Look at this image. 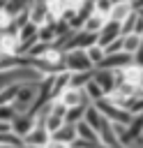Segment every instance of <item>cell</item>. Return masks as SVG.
<instances>
[{
  "label": "cell",
  "mask_w": 143,
  "mask_h": 148,
  "mask_svg": "<svg viewBox=\"0 0 143 148\" xmlns=\"http://www.w3.org/2000/svg\"><path fill=\"white\" fill-rule=\"evenodd\" d=\"M37 95H39V81H28L21 83L16 99L12 102V106L16 109V113H32L35 104H37Z\"/></svg>",
  "instance_id": "obj_1"
},
{
  "label": "cell",
  "mask_w": 143,
  "mask_h": 148,
  "mask_svg": "<svg viewBox=\"0 0 143 148\" xmlns=\"http://www.w3.org/2000/svg\"><path fill=\"white\" fill-rule=\"evenodd\" d=\"M62 65H65V69L72 72V74H74V72H92V69H95V65L90 62L85 49H69V51H65Z\"/></svg>",
  "instance_id": "obj_2"
},
{
  "label": "cell",
  "mask_w": 143,
  "mask_h": 148,
  "mask_svg": "<svg viewBox=\"0 0 143 148\" xmlns=\"http://www.w3.org/2000/svg\"><path fill=\"white\" fill-rule=\"evenodd\" d=\"M55 99H60L67 109H74V106H88V104H92L90 99H88V95H85V90L83 88H67L60 97H55Z\"/></svg>",
  "instance_id": "obj_3"
},
{
  "label": "cell",
  "mask_w": 143,
  "mask_h": 148,
  "mask_svg": "<svg viewBox=\"0 0 143 148\" xmlns=\"http://www.w3.org/2000/svg\"><path fill=\"white\" fill-rule=\"evenodd\" d=\"M92 81H95V83L104 90V95H106V97L115 90V72H113V69L95 67V72H92Z\"/></svg>",
  "instance_id": "obj_4"
},
{
  "label": "cell",
  "mask_w": 143,
  "mask_h": 148,
  "mask_svg": "<svg viewBox=\"0 0 143 148\" xmlns=\"http://www.w3.org/2000/svg\"><path fill=\"white\" fill-rule=\"evenodd\" d=\"M28 14H30V21L35 25H44V23H53L51 14H48V2L46 0H32L30 7H28Z\"/></svg>",
  "instance_id": "obj_5"
},
{
  "label": "cell",
  "mask_w": 143,
  "mask_h": 148,
  "mask_svg": "<svg viewBox=\"0 0 143 148\" xmlns=\"http://www.w3.org/2000/svg\"><path fill=\"white\" fill-rule=\"evenodd\" d=\"M118 37H122V28H120L118 21H111V18H108V21L104 23V28L97 32V44L106 49V46H108L111 42H115Z\"/></svg>",
  "instance_id": "obj_6"
},
{
  "label": "cell",
  "mask_w": 143,
  "mask_h": 148,
  "mask_svg": "<svg viewBox=\"0 0 143 148\" xmlns=\"http://www.w3.org/2000/svg\"><path fill=\"white\" fill-rule=\"evenodd\" d=\"M131 62H134V58H131L129 53L120 51V53H106V58H104V62H101L99 67L118 72V69H122V67H127V65H131Z\"/></svg>",
  "instance_id": "obj_7"
},
{
  "label": "cell",
  "mask_w": 143,
  "mask_h": 148,
  "mask_svg": "<svg viewBox=\"0 0 143 148\" xmlns=\"http://www.w3.org/2000/svg\"><path fill=\"white\" fill-rule=\"evenodd\" d=\"M35 123H37V120H35V113H18V116L12 120V125H9V127H12V132H14V134H18V136L23 139V136L35 127Z\"/></svg>",
  "instance_id": "obj_8"
},
{
  "label": "cell",
  "mask_w": 143,
  "mask_h": 148,
  "mask_svg": "<svg viewBox=\"0 0 143 148\" xmlns=\"http://www.w3.org/2000/svg\"><path fill=\"white\" fill-rule=\"evenodd\" d=\"M18 49H21L18 32H2L0 35V53L2 56H18Z\"/></svg>",
  "instance_id": "obj_9"
},
{
  "label": "cell",
  "mask_w": 143,
  "mask_h": 148,
  "mask_svg": "<svg viewBox=\"0 0 143 148\" xmlns=\"http://www.w3.org/2000/svg\"><path fill=\"white\" fill-rule=\"evenodd\" d=\"M76 139H81V141H88V143H95V146H101L97 130H95V127H90L85 120L76 123Z\"/></svg>",
  "instance_id": "obj_10"
},
{
  "label": "cell",
  "mask_w": 143,
  "mask_h": 148,
  "mask_svg": "<svg viewBox=\"0 0 143 148\" xmlns=\"http://www.w3.org/2000/svg\"><path fill=\"white\" fill-rule=\"evenodd\" d=\"M51 139L53 141H60V143H67V146H72L74 141H76V125H72V123H65L58 132H53L51 134Z\"/></svg>",
  "instance_id": "obj_11"
},
{
  "label": "cell",
  "mask_w": 143,
  "mask_h": 148,
  "mask_svg": "<svg viewBox=\"0 0 143 148\" xmlns=\"http://www.w3.org/2000/svg\"><path fill=\"white\" fill-rule=\"evenodd\" d=\"M134 12H136V9H134V5H131V2H115V5H113V9H111V14H108V18H111V21L122 23V21H125V18H129Z\"/></svg>",
  "instance_id": "obj_12"
},
{
  "label": "cell",
  "mask_w": 143,
  "mask_h": 148,
  "mask_svg": "<svg viewBox=\"0 0 143 148\" xmlns=\"http://www.w3.org/2000/svg\"><path fill=\"white\" fill-rule=\"evenodd\" d=\"M97 134H99L101 146H115V143H118V136H115L113 125H111V120H108V118H104V123H101V127L97 130Z\"/></svg>",
  "instance_id": "obj_13"
},
{
  "label": "cell",
  "mask_w": 143,
  "mask_h": 148,
  "mask_svg": "<svg viewBox=\"0 0 143 148\" xmlns=\"http://www.w3.org/2000/svg\"><path fill=\"white\" fill-rule=\"evenodd\" d=\"M108 18L106 16H101V14H97V12H92L88 18H85V23H83V30H88V32H99L101 28H104V23H106Z\"/></svg>",
  "instance_id": "obj_14"
},
{
  "label": "cell",
  "mask_w": 143,
  "mask_h": 148,
  "mask_svg": "<svg viewBox=\"0 0 143 148\" xmlns=\"http://www.w3.org/2000/svg\"><path fill=\"white\" fill-rule=\"evenodd\" d=\"M90 127H95V130H99L101 127V123H104V116H101V111L95 106V104H88L85 106V118H83Z\"/></svg>",
  "instance_id": "obj_15"
},
{
  "label": "cell",
  "mask_w": 143,
  "mask_h": 148,
  "mask_svg": "<svg viewBox=\"0 0 143 148\" xmlns=\"http://www.w3.org/2000/svg\"><path fill=\"white\" fill-rule=\"evenodd\" d=\"M37 39L44 42V44H55V39H58L55 21H53V23H44V25H39V37H37Z\"/></svg>",
  "instance_id": "obj_16"
},
{
  "label": "cell",
  "mask_w": 143,
  "mask_h": 148,
  "mask_svg": "<svg viewBox=\"0 0 143 148\" xmlns=\"http://www.w3.org/2000/svg\"><path fill=\"white\" fill-rule=\"evenodd\" d=\"M141 46H143V42H141L138 35H134V32H131V35H122V51H125V53L134 56Z\"/></svg>",
  "instance_id": "obj_17"
},
{
  "label": "cell",
  "mask_w": 143,
  "mask_h": 148,
  "mask_svg": "<svg viewBox=\"0 0 143 148\" xmlns=\"http://www.w3.org/2000/svg\"><path fill=\"white\" fill-rule=\"evenodd\" d=\"M0 146H9V148H23L25 143H23V139H21L18 134H14V132H12V127H9V130L0 132Z\"/></svg>",
  "instance_id": "obj_18"
},
{
  "label": "cell",
  "mask_w": 143,
  "mask_h": 148,
  "mask_svg": "<svg viewBox=\"0 0 143 148\" xmlns=\"http://www.w3.org/2000/svg\"><path fill=\"white\" fill-rule=\"evenodd\" d=\"M85 53H88V58H90V62H92L95 67H99V65L104 62V58H106V51H104V46H99V44H92L90 49H85Z\"/></svg>",
  "instance_id": "obj_19"
},
{
  "label": "cell",
  "mask_w": 143,
  "mask_h": 148,
  "mask_svg": "<svg viewBox=\"0 0 143 148\" xmlns=\"http://www.w3.org/2000/svg\"><path fill=\"white\" fill-rule=\"evenodd\" d=\"M92 72H95V69H92ZM92 72H74L69 86H72V88H85V86L92 81Z\"/></svg>",
  "instance_id": "obj_20"
},
{
  "label": "cell",
  "mask_w": 143,
  "mask_h": 148,
  "mask_svg": "<svg viewBox=\"0 0 143 148\" xmlns=\"http://www.w3.org/2000/svg\"><path fill=\"white\" fill-rule=\"evenodd\" d=\"M83 90H85V95H88V99H90V102H99V99H104V97H106V95H104V90H101L95 81H90Z\"/></svg>",
  "instance_id": "obj_21"
},
{
  "label": "cell",
  "mask_w": 143,
  "mask_h": 148,
  "mask_svg": "<svg viewBox=\"0 0 143 148\" xmlns=\"http://www.w3.org/2000/svg\"><path fill=\"white\" fill-rule=\"evenodd\" d=\"M83 118H85V106H74V109H67L65 123H72V125H76V123H81Z\"/></svg>",
  "instance_id": "obj_22"
},
{
  "label": "cell",
  "mask_w": 143,
  "mask_h": 148,
  "mask_svg": "<svg viewBox=\"0 0 143 148\" xmlns=\"http://www.w3.org/2000/svg\"><path fill=\"white\" fill-rule=\"evenodd\" d=\"M30 2H32V0H7V7H5V9H7L12 16H16L18 12H25V9L30 7Z\"/></svg>",
  "instance_id": "obj_23"
},
{
  "label": "cell",
  "mask_w": 143,
  "mask_h": 148,
  "mask_svg": "<svg viewBox=\"0 0 143 148\" xmlns=\"http://www.w3.org/2000/svg\"><path fill=\"white\" fill-rule=\"evenodd\" d=\"M16 116H18V113H16V109H14L12 104H0V123L12 125V120H14Z\"/></svg>",
  "instance_id": "obj_24"
},
{
  "label": "cell",
  "mask_w": 143,
  "mask_h": 148,
  "mask_svg": "<svg viewBox=\"0 0 143 148\" xmlns=\"http://www.w3.org/2000/svg\"><path fill=\"white\" fill-rule=\"evenodd\" d=\"M92 5H95V12L97 14H101V16L108 18V14L113 9V0H92Z\"/></svg>",
  "instance_id": "obj_25"
},
{
  "label": "cell",
  "mask_w": 143,
  "mask_h": 148,
  "mask_svg": "<svg viewBox=\"0 0 143 148\" xmlns=\"http://www.w3.org/2000/svg\"><path fill=\"white\" fill-rule=\"evenodd\" d=\"M136 18H138V12H134L129 18H125L122 23H120V28H122V35H131L134 32V25H136Z\"/></svg>",
  "instance_id": "obj_26"
},
{
  "label": "cell",
  "mask_w": 143,
  "mask_h": 148,
  "mask_svg": "<svg viewBox=\"0 0 143 148\" xmlns=\"http://www.w3.org/2000/svg\"><path fill=\"white\" fill-rule=\"evenodd\" d=\"M104 51H106V53H120V51H122V37H118L115 42H111Z\"/></svg>",
  "instance_id": "obj_27"
},
{
  "label": "cell",
  "mask_w": 143,
  "mask_h": 148,
  "mask_svg": "<svg viewBox=\"0 0 143 148\" xmlns=\"http://www.w3.org/2000/svg\"><path fill=\"white\" fill-rule=\"evenodd\" d=\"M131 58H134V65L143 69V46H141V49H138V51H136V53H134Z\"/></svg>",
  "instance_id": "obj_28"
},
{
  "label": "cell",
  "mask_w": 143,
  "mask_h": 148,
  "mask_svg": "<svg viewBox=\"0 0 143 148\" xmlns=\"http://www.w3.org/2000/svg\"><path fill=\"white\" fill-rule=\"evenodd\" d=\"M46 148H72V146H67V143H60V141H53V139H51V141L46 143Z\"/></svg>",
  "instance_id": "obj_29"
},
{
  "label": "cell",
  "mask_w": 143,
  "mask_h": 148,
  "mask_svg": "<svg viewBox=\"0 0 143 148\" xmlns=\"http://www.w3.org/2000/svg\"><path fill=\"white\" fill-rule=\"evenodd\" d=\"M97 148H127V146H120V143H115V146H97Z\"/></svg>",
  "instance_id": "obj_30"
},
{
  "label": "cell",
  "mask_w": 143,
  "mask_h": 148,
  "mask_svg": "<svg viewBox=\"0 0 143 148\" xmlns=\"http://www.w3.org/2000/svg\"><path fill=\"white\" fill-rule=\"evenodd\" d=\"M115 2H131V0H113V5H115Z\"/></svg>",
  "instance_id": "obj_31"
},
{
  "label": "cell",
  "mask_w": 143,
  "mask_h": 148,
  "mask_svg": "<svg viewBox=\"0 0 143 148\" xmlns=\"http://www.w3.org/2000/svg\"><path fill=\"white\" fill-rule=\"evenodd\" d=\"M141 42H143V35H141Z\"/></svg>",
  "instance_id": "obj_32"
},
{
  "label": "cell",
  "mask_w": 143,
  "mask_h": 148,
  "mask_svg": "<svg viewBox=\"0 0 143 148\" xmlns=\"http://www.w3.org/2000/svg\"><path fill=\"white\" fill-rule=\"evenodd\" d=\"M23 148H28V146H23Z\"/></svg>",
  "instance_id": "obj_33"
},
{
  "label": "cell",
  "mask_w": 143,
  "mask_h": 148,
  "mask_svg": "<svg viewBox=\"0 0 143 148\" xmlns=\"http://www.w3.org/2000/svg\"><path fill=\"white\" fill-rule=\"evenodd\" d=\"M72 148H76V146H72Z\"/></svg>",
  "instance_id": "obj_34"
},
{
  "label": "cell",
  "mask_w": 143,
  "mask_h": 148,
  "mask_svg": "<svg viewBox=\"0 0 143 148\" xmlns=\"http://www.w3.org/2000/svg\"><path fill=\"white\" fill-rule=\"evenodd\" d=\"M0 56H2V53H0Z\"/></svg>",
  "instance_id": "obj_35"
}]
</instances>
